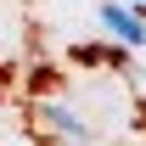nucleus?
Listing matches in <instances>:
<instances>
[{
  "label": "nucleus",
  "mask_w": 146,
  "mask_h": 146,
  "mask_svg": "<svg viewBox=\"0 0 146 146\" xmlns=\"http://www.w3.org/2000/svg\"><path fill=\"white\" fill-rule=\"evenodd\" d=\"M101 23H107V28L124 39V45H146V28H141V17H135V11H124V6H101Z\"/></svg>",
  "instance_id": "1"
},
{
  "label": "nucleus",
  "mask_w": 146,
  "mask_h": 146,
  "mask_svg": "<svg viewBox=\"0 0 146 146\" xmlns=\"http://www.w3.org/2000/svg\"><path fill=\"white\" fill-rule=\"evenodd\" d=\"M45 118H51V124L62 129V135H79V141H84V135H90V129L79 124V118H68V112H62V107H51V112H45Z\"/></svg>",
  "instance_id": "2"
}]
</instances>
